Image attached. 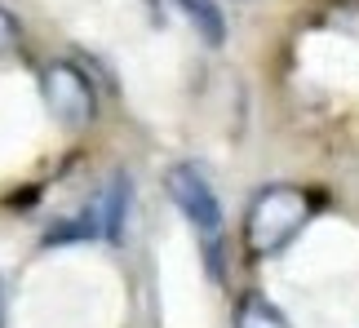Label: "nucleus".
<instances>
[{
    "mask_svg": "<svg viewBox=\"0 0 359 328\" xmlns=\"http://www.w3.org/2000/svg\"><path fill=\"white\" fill-rule=\"evenodd\" d=\"M129 200H133L129 173H111L107 177V191H102V235L111 244L124 240V226H129Z\"/></svg>",
    "mask_w": 359,
    "mask_h": 328,
    "instance_id": "obj_4",
    "label": "nucleus"
},
{
    "mask_svg": "<svg viewBox=\"0 0 359 328\" xmlns=\"http://www.w3.org/2000/svg\"><path fill=\"white\" fill-rule=\"evenodd\" d=\"M18 45V22H13V13L9 9H0V58Z\"/></svg>",
    "mask_w": 359,
    "mask_h": 328,
    "instance_id": "obj_7",
    "label": "nucleus"
},
{
    "mask_svg": "<svg viewBox=\"0 0 359 328\" xmlns=\"http://www.w3.org/2000/svg\"><path fill=\"white\" fill-rule=\"evenodd\" d=\"M164 191H169V200L182 209V217L200 231V235L213 240L217 231H222V200H217L213 182L196 169V164H169Z\"/></svg>",
    "mask_w": 359,
    "mask_h": 328,
    "instance_id": "obj_2",
    "label": "nucleus"
},
{
    "mask_svg": "<svg viewBox=\"0 0 359 328\" xmlns=\"http://www.w3.org/2000/svg\"><path fill=\"white\" fill-rule=\"evenodd\" d=\"M236 328H288V320H284V310L275 306V302L248 293L244 302L236 306Z\"/></svg>",
    "mask_w": 359,
    "mask_h": 328,
    "instance_id": "obj_6",
    "label": "nucleus"
},
{
    "mask_svg": "<svg viewBox=\"0 0 359 328\" xmlns=\"http://www.w3.org/2000/svg\"><path fill=\"white\" fill-rule=\"evenodd\" d=\"M177 9H182V18L196 27V36L204 40V45H226V13L217 0H173Z\"/></svg>",
    "mask_w": 359,
    "mask_h": 328,
    "instance_id": "obj_5",
    "label": "nucleus"
},
{
    "mask_svg": "<svg viewBox=\"0 0 359 328\" xmlns=\"http://www.w3.org/2000/svg\"><path fill=\"white\" fill-rule=\"evenodd\" d=\"M311 222V196L297 186H266L257 191L244 213V244L248 253L271 257L297 240V231Z\"/></svg>",
    "mask_w": 359,
    "mask_h": 328,
    "instance_id": "obj_1",
    "label": "nucleus"
},
{
    "mask_svg": "<svg viewBox=\"0 0 359 328\" xmlns=\"http://www.w3.org/2000/svg\"><path fill=\"white\" fill-rule=\"evenodd\" d=\"M40 89H45L49 111L62 120L67 129H85L93 116H98V102H93V85L89 76L80 71L76 62H49L45 76H40Z\"/></svg>",
    "mask_w": 359,
    "mask_h": 328,
    "instance_id": "obj_3",
    "label": "nucleus"
}]
</instances>
